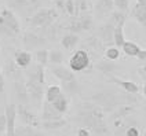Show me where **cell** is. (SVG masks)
<instances>
[{
  "label": "cell",
  "instance_id": "cell-1",
  "mask_svg": "<svg viewBox=\"0 0 146 136\" xmlns=\"http://www.w3.org/2000/svg\"><path fill=\"white\" fill-rule=\"evenodd\" d=\"M76 121L81 128H87L97 136H105L109 133V128L105 121V112L92 102H84L79 106Z\"/></svg>",
  "mask_w": 146,
  "mask_h": 136
},
{
  "label": "cell",
  "instance_id": "cell-2",
  "mask_svg": "<svg viewBox=\"0 0 146 136\" xmlns=\"http://www.w3.org/2000/svg\"><path fill=\"white\" fill-rule=\"evenodd\" d=\"M21 33V24L11 8L3 7L0 11V36L15 37Z\"/></svg>",
  "mask_w": 146,
  "mask_h": 136
},
{
  "label": "cell",
  "instance_id": "cell-3",
  "mask_svg": "<svg viewBox=\"0 0 146 136\" xmlns=\"http://www.w3.org/2000/svg\"><path fill=\"white\" fill-rule=\"evenodd\" d=\"M58 18H59V13H58L57 8L46 7L36 10L32 15L26 18V22L32 28H36L40 30L44 28H48L50 25H52L55 21H58Z\"/></svg>",
  "mask_w": 146,
  "mask_h": 136
},
{
  "label": "cell",
  "instance_id": "cell-4",
  "mask_svg": "<svg viewBox=\"0 0 146 136\" xmlns=\"http://www.w3.org/2000/svg\"><path fill=\"white\" fill-rule=\"evenodd\" d=\"M90 102L99 106L105 113H113L119 106L123 104L121 95H117L113 91H98L91 95Z\"/></svg>",
  "mask_w": 146,
  "mask_h": 136
},
{
  "label": "cell",
  "instance_id": "cell-5",
  "mask_svg": "<svg viewBox=\"0 0 146 136\" xmlns=\"http://www.w3.org/2000/svg\"><path fill=\"white\" fill-rule=\"evenodd\" d=\"M94 28V18L90 14H81L77 17H70V19L64 25V29L69 33L79 34L83 32H88Z\"/></svg>",
  "mask_w": 146,
  "mask_h": 136
},
{
  "label": "cell",
  "instance_id": "cell-6",
  "mask_svg": "<svg viewBox=\"0 0 146 136\" xmlns=\"http://www.w3.org/2000/svg\"><path fill=\"white\" fill-rule=\"evenodd\" d=\"M91 66V58L87 50H77L69 59V69L73 73L84 72Z\"/></svg>",
  "mask_w": 146,
  "mask_h": 136
},
{
  "label": "cell",
  "instance_id": "cell-7",
  "mask_svg": "<svg viewBox=\"0 0 146 136\" xmlns=\"http://www.w3.org/2000/svg\"><path fill=\"white\" fill-rule=\"evenodd\" d=\"M50 41L37 32H32V30H28L22 34V44L26 48V51H31V50H40L41 47L47 46Z\"/></svg>",
  "mask_w": 146,
  "mask_h": 136
},
{
  "label": "cell",
  "instance_id": "cell-8",
  "mask_svg": "<svg viewBox=\"0 0 146 136\" xmlns=\"http://www.w3.org/2000/svg\"><path fill=\"white\" fill-rule=\"evenodd\" d=\"M17 113H18V117L22 121L24 125H29V127H33V128H40L41 120L39 118V116L35 114L26 104H18L17 106Z\"/></svg>",
  "mask_w": 146,
  "mask_h": 136
},
{
  "label": "cell",
  "instance_id": "cell-9",
  "mask_svg": "<svg viewBox=\"0 0 146 136\" xmlns=\"http://www.w3.org/2000/svg\"><path fill=\"white\" fill-rule=\"evenodd\" d=\"M25 84H26V88H28V92H29L31 102H33L37 107H40L43 104V98H44V94H46V91L43 89V84L36 83L33 80H28V79L25 80Z\"/></svg>",
  "mask_w": 146,
  "mask_h": 136
},
{
  "label": "cell",
  "instance_id": "cell-10",
  "mask_svg": "<svg viewBox=\"0 0 146 136\" xmlns=\"http://www.w3.org/2000/svg\"><path fill=\"white\" fill-rule=\"evenodd\" d=\"M4 116H6V124H7V131L6 136H15V128H17V104L8 103L4 106Z\"/></svg>",
  "mask_w": 146,
  "mask_h": 136
},
{
  "label": "cell",
  "instance_id": "cell-11",
  "mask_svg": "<svg viewBox=\"0 0 146 136\" xmlns=\"http://www.w3.org/2000/svg\"><path fill=\"white\" fill-rule=\"evenodd\" d=\"M114 28L112 24H109V22H105V24H102L99 28H98L97 30V36L101 39V41L108 46V47H113L114 43H113V34H114Z\"/></svg>",
  "mask_w": 146,
  "mask_h": 136
},
{
  "label": "cell",
  "instance_id": "cell-12",
  "mask_svg": "<svg viewBox=\"0 0 146 136\" xmlns=\"http://www.w3.org/2000/svg\"><path fill=\"white\" fill-rule=\"evenodd\" d=\"M13 88H14V95H15L18 104H28L31 98H29V92L26 88V84L24 80H17L13 83Z\"/></svg>",
  "mask_w": 146,
  "mask_h": 136
},
{
  "label": "cell",
  "instance_id": "cell-13",
  "mask_svg": "<svg viewBox=\"0 0 146 136\" xmlns=\"http://www.w3.org/2000/svg\"><path fill=\"white\" fill-rule=\"evenodd\" d=\"M109 81L110 83H114V84H117L120 88L124 91V92H127V94H134V95H138L139 92V85L137 83H134L132 80H123L120 77H117V76H109Z\"/></svg>",
  "mask_w": 146,
  "mask_h": 136
},
{
  "label": "cell",
  "instance_id": "cell-14",
  "mask_svg": "<svg viewBox=\"0 0 146 136\" xmlns=\"http://www.w3.org/2000/svg\"><path fill=\"white\" fill-rule=\"evenodd\" d=\"M51 73H52L61 83L72 81L76 79L74 73H73L69 67L64 66V65H52V66H51Z\"/></svg>",
  "mask_w": 146,
  "mask_h": 136
},
{
  "label": "cell",
  "instance_id": "cell-15",
  "mask_svg": "<svg viewBox=\"0 0 146 136\" xmlns=\"http://www.w3.org/2000/svg\"><path fill=\"white\" fill-rule=\"evenodd\" d=\"M59 118H64L62 114L59 113L52 107V104L48 103V102H43L41 104V114H40V120L41 121H52V120H59Z\"/></svg>",
  "mask_w": 146,
  "mask_h": 136
},
{
  "label": "cell",
  "instance_id": "cell-16",
  "mask_svg": "<svg viewBox=\"0 0 146 136\" xmlns=\"http://www.w3.org/2000/svg\"><path fill=\"white\" fill-rule=\"evenodd\" d=\"M31 67V66H29ZM26 77L28 80H33L36 83H40L44 85L46 83V72H44V66L36 63L35 66H32L29 70H26Z\"/></svg>",
  "mask_w": 146,
  "mask_h": 136
},
{
  "label": "cell",
  "instance_id": "cell-17",
  "mask_svg": "<svg viewBox=\"0 0 146 136\" xmlns=\"http://www.w3.org/2000/svg\"><path fill=\"white\" fill-rule=\"evenodd\" d=\"M13 59L21 69H28L32 63V54L26 50H17Z\"/></svg>",
  "mask_w": 146,
  "mask_h": 136
},
{
  "label": "cell",
  "instance_id": "cell-18",
  "mask_svg": "<svg viewBox=\"0 0 146 136\" xmlns=\"http://www.w3.org/2000/svg\"><path fill=\"white\" fill-rule=\"evenodd\" d=\"M3 70H4V73H6L7 77L13 79L14 81L22 80V72H21V67L14 62V59L7 61L6 65H4V69H3Z\"/></svg>",
  "mask_w": 146,
  "mask_h": 136
},
{
  "label": "cell",
  "instance_id": "cell-19",
  "mask_svg": "<svg viewBox=\"0 0 146 136\" xmlns=\"http://www.w3.org/2000/svg\"><path fill=\"white\" fill-rule=\"evenodd\" d=\"M134 112H135V106L134 104H121L113 112V114L110 116V120L114 121V120L128 118V117H131V114Z\"/></svg>",
  "mask_w": 146,
  "mask_h": 136
},
{
  "label": "cell",
  "instance_id": "cell-20",
  "mask_svg": "<svg viewBox=\"0 0 146 136\" xmlns=\"http://www.w3.org/2000/svg\"><path fill=\"white\" fill-rule=\"evenodd\" d=\"M128 17L134 18L138 24H141L143 28H146V6L139 4V3L134 4V7L131 8Z\"/></svg>",
  "mask_w": 146,
  "mask_h": 136
},
{
  "label": "cell",
  "instance_id": "cell-21",
  "mask_svg": "<svg viewBox=\"0 0 146 136\" xmlns=\"http://www.w3.org/2000/svg\"><path fill=\"white\" fill-rule=\"evenodd\" d=\"M97 70L98 72H101L102 74H105V76H113V73L119 69V66L114 63L113 61H109V59H102V61H99L97 63Z\"/></svg>",
  "mask_w": 146,
  "mask_h": 136
},
{
  "label": "cell",
  "instance_id": "cell-22",
  "mask_svg": "<svg viewBox=\"0 0 146 136\" xmlns=\"http://www.w3.org/2000/svg\"><path fill=\"white\" fill-rule=\"evenodd\" d=\"M113 8V0H98L94 6V10L99 17H106L108 14H112Z\"/></svg>",
  "mask_w": 146,
  "mask_h": 136
},
{
  "label": "cell",
  "instance_id": "cell-23",
  "mask_svg": "<svg viewBox=\"0 0 146 136\" xmlns=\"http://www.w3.org/2000/svg\"><path fill=\"white\" fill-rule=\"evenodd\" d=\"M79 41H80V37H79L77 34L66 32L65 34H62V37H61V46L65 48L66 51H70L73 48H76V46L79 44Z\"/></svg>",
  "mask_w": 146,
  "mask_h": 136
},
{
  "label": "cell",
  "instance_id": "cell-24",
  "mask_svg": "<svg viewBox=\"0 0 146 136\" xmlns=\"http://www.w3.org/2000/svg\"><path fill=\"white\" fill-rule=\"evenodd\" d=\"M51 104H52V107H54L59 114H62V116H64V114L68 112V109H69V98L66 96V94L62 92V94L58 96L57 99H55Z\"/></svg>",
  "mask_w": 146,
  "mask_h": 136
},
{
  "label": "cell",
  "instance_id": "cell-25",
  "mask_svg": "<svg viewBox=\"0 0 146 136\" xmlns=\"http://www.w3.org/2000/svg\"><path fill=\"white\" fill-rule=\"evenodd\" d=\"M127 19H128V14L116 10V11H112V14L109 15V21H108V22L112 24L114 28H117V26H123V28H124Z\"/></svg>",
  "mask_w": 146,
  "mask_h": 136
},
{
  "label": "cell",
  "instance_id": "cell-26",
  "mask_svg": "<svg viewBox=\"0 0 146 136\" xmlns=\"http://www.w3.org/2000/svg\"><path fill=\"white\" fill-rule=\"evenodd\" d=\"M15 136H46L37 128H33L29 125H19L15 128Z\"/></svg>",
  "mask_w": 146,
  "mask_h": 136
},
{
  "label": "cell",
  "instance_id": "cell-27",
  "mask_svg": "<svg viewBox=\"0 0 146 136\" xmlns=\"http://www.w3.org/2000/svg\"><path fill=\"white\" fill-rule=\"evenodd\" d=\"M61 84H62V89L65 91L68 95L73 96L81 92V87L79 84V81H77V79H74L72 81H66V83H61Z\"/></svg>",
  "mask_w": 146,
  "mask_h": 136
},
{
  "label": "cell",
  "instance_id": "cell-28",
  "mask_svg": "<svg viewBox=\"0 0 146 136\" xmlns=\"http://www.w3.org/2000/svg\"><path fill=\"white\" fill-rule=\"evenodd\" d=\"M121 50L127 56H135V58H137V56L139 55V52H141L142 48L139 47L137 43H134V41H125L124 46L121 47Z\"/></svg>",
  "mask_w": 146,
  "mask_h": 136
},
{
  "label": "cell",
  "instance_id": "cell-29",
  "mask_svg": "<svg viewBox=\"0 0 146 136\" xmlns=\"http://www.w3.org/2000/svg\"><path fill=\"white\" fill-rule=\"evenodd\" d=\"M66 125L65 118H59V120H52V121H41V128L47 129V131H55V129L64 128Z\"/></svg>",
  "mask_w": 146,
  "mask_h": 136
},
{
  "label": "cell",
  "instance_id": "cell-30",
  "mask_svg": "<svg viewBox=\"0 0 146 136\" xmlns=\"http://www.w3.org/2000/svg\"><path fill=\"white\" fill-rule=\"evenodd\" d=\"M62 94V88L58 87V85H51L46 89V94H44V100L48 102V103H52L58 96Z\"/></svg>",
  "mask_w": 146,
  "mask_h": 136
},
{
  "label": "cell",
  "instance_id": "cell-31",
  "mask_svg": "<svg viewBox=\"0 0 146 136\" xmlns=\"http://www.w3.org/2000/svg\"><path fill=\"white\" fill-rule=\"evenodd\" d=\"M125 36H124V28L123 26H117L114 29V34H113V43H114V47L117 48H121L125 43Z\"/></svg>",
  "mask_w": 146,
  "mask_h": 136
},
{
  "label": "cell",
  "instance_id": "cell-32",
  "mask_svg": "<svg viewBox=\"0 0 146 136\" xmlns=\"http://www.w3.org/2000/svg\"><path fill=\"white\" fill-rule=\"evenodd\" d=\"M86 43H87V46H88L92 51H95V52L104 51V47H105V44L101 41V39H99L98 36H90Z\"/></svg>",
  "mask_w": 146,
  "mask_h": 136
},
{
  "label": "cell",
  "instance_id": "cell-33",
  "mask_svg": "<svg viewBox=\"0 0 146 136\" xmlns=\"http://www.w3.org/2000/svg\"><path fill=\"white\" fill-rule=\"evenodd\" d=\"M74 3V17L81 15V14H87L90 8L88 0H73Z\"/></svg>",
  "mask_w": 146,
  "mask_h": 136
},
{
  "label": "cell",
  "instance_id": "cell-34",
  "mask_svg": "<svg viewBox=\"0 0 146 136\" xmlns=\"http://www.w3.org/2000/svg\"><path fill=\"white\" fill-rule=\"evenodd\" d=\"M48 55H50L48 50H46V48L37 50V51L35 52V59H36V63L41 65V66L48 65Z\"/></svg>",
  "mask_w": 146,
  "mask_h": 136
},
{
  "label": "cell",
  "instance_id": "cell-35",
  "mask_svg": "<svg viewBox=\"0 0 146 136\" xmlns=\"http://www.w3.org/2000/svg\"><path fill=\"white\" fill-rule=\"evenodd\" d=\"M62 62H64V54H62V51H59V50H52V51H50L48 63L62 65Z\"/></svg>",
  "mask_w": 146,
  "mask_h": 136
},
{
  "label": "cell",
  "instance_id": "cell-36",
  "mask_svg": "<svg viewBox=\"0 0 146 136\" xmlns=\"http://www.w3.org/2000/svg\"><path fill=\"white\" fill-rule=\"evenodd\" d=\"M105 58L106 59H109V61H117L119 58H120V50L117 47H108L105 50Z\"/></svg>",
  "mask_w": 146,
  "mask_h": 136
},
{
  "label": "cell",
  "instance_id": "cell-37",
  "mask_svg": "<svg viewBox=\"0 0 146 136\" xmlns=\"http://www.w3.org/2000/svg\"><path fill=\"white\" fill-rule=\"evenodd\" d=\"M113 6L117 8V11L128 14V11H130V0H113Z\"/></svg>",
  "mask_w": 146,
  "mask_h": 136
},
{
  "label": "cell",
  "instance_id": "cell-38",
  "mask_svg": "<svg viewBox=\"0 0 146 136\" xmlns=\"http://www.w3.org/2000/svg\"><path fill=\"white\" fill-rule=\"evenodd\" d=\"M6 131H7V124H6V116L3 113L0 114V136H6Z\"/></svg>",
  "mask_w": 146,
  "mask_h": 136
},
{
  "label": "cell",
  "instance_id": "cell-39",
  "mask_svg": "<svg viewBox=\"0 0 146 136\" xmlns=\"http://www.w3.org/2000/svg\"><path fill=\"white\" fill-rule=\"evenodd\" d=\"M125 136H141V131L137 125H132L125 131Z\"/></svg>",
  "mask_w": 146,
  "mask_h": 136
},
{
  "label": "cell",
  "instance_id": "cell-40",
  "mask_svg": "<svg viewBox=\"0 0 146 136\" xmlns=\"http://www.w3.org/2000/svg\"><path fill=\"white\" fill-rule=\"evenodd\" d=\"M4 87H6L4 76H3V74H0V98H4Z\"/></svg>",
  "mask_w": 146,
  "mask_h": 136
},
{
  "label": "cell",
  "instance_id": "cell-41",
  "mask_svg": "<svg viewBox=\"0 0 146 136\" xmlns=\"http://www.w3.org/2000/svg\"><path fill=\"white\" fill-rule=\"evenodd\" d=\"M77 136H91V132H90L87 128H79Z\"/></svg>",
  "mask_w": 146,
  "mask_h": 136
},
{
  "label": "cell",
  "instance_id": "cell-42",
  "mask_svg": "<svg viewBox=\"0 0 146 136\" xmlns=\"http://www.w3.org/2000/svg\"><path fill=\"white\" fill-rule=\"evenodd\" d=\"M138 74L141 76V77H146V61H145V63L138 69Z\"/></svg>",
  "mask_w": 146,
  "mask_h": 136
},
{
  "label": "cell",
  "instance_id": "cell-43",
  "mask_svg": "<svg viewBox=\"0 0 146 136\" xmlns=\"http://www.w3.org/2000/svg\"><path fill=\"white\" fill-rule=\"evenodd\" d=\"M139 61H142V62H145L146 61V48H142L141 50V52H139V55L137 56Z\"/></svg>",
  "mask_w": 146,
  "mask_h": 136
},
{
  "label": "cell",
  "instance_id": "cell-44",
  "mask_svg": "<svg viewBox=\"0 0 146 136\" xmlns=\"http://www.w3.org/2000/svg\"><path fill=\"white\" fill-rule=\"evenodd\" d=\"M142 92H143V95L146 96V83L143 84V87H142Z\"/></svg>",
  "mask_w": 146,
  "mask_h": 136
},
{
  "label": "cell",
  "instance_id": "cell-45",
  "mask_svg": "<svg viewBox=\"0 0 146 136\" xmlns=\"http://www.w3.org/2000/svg\"><path fill=\"white\" fill-rule=\"evenodd\" d=\"M137 3H139V4H143V6H146V0H138Z\"/></svg>",
  "mask_w": 146,
  "mask_h": 136
},
{
  "label": "cell",
  "instance_id": "cell-46",
  "mask_svg": "<svg viewBox=\"0 0 146 136\" xmlns=\"http://www.w3.org/2000/svg\"><path fill=\"white\" fill-rule=\"evenodd\" d=\"M0 74H3V70H1V62H0Z\"/></svg>",
  "mask_w": 146,
  "mask_h": 136
},
{
  "label": "cell",
  "instance_id": "cell-47",
  "mask_svg": "<svg viewBox=\"0 0 146 136\" xmlns=\"http://www.w3.org/2000/svg\"><path fill=\"white\" fill-rule=\"evenodd\" d=\"M1 8H3V7H1V4H0V11H1Z\"/></svg>",
  "mask_w": 146,
  "mask_h": 136
}]
</instances>
